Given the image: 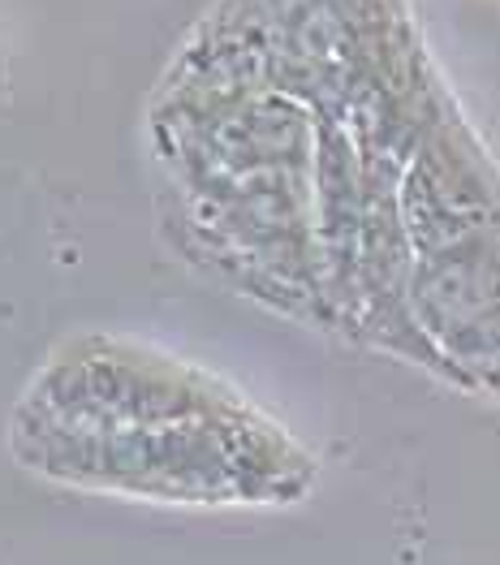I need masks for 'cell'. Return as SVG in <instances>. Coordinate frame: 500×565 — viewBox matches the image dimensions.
Returning <instances> with one entry per match:
<instances>
[{
    "label": "cell",
    "instance_id": "6da1fadb",
    "mask_svg": "<svg viewBox=\"0 0 500 565\" xmlns=\"http://www.w3.org/2000/svg\"><path fill=\"white\" fill-rule=\"evenodd\" d=\"M147 147L169 246L276 316L449 380L500 311V164L406 0H216Z\"/></svg>",
    "mask_w": 500,
    "mask_h": 565
},
{
    "label": "cell",
    "instance_id": "7a4b0ae2",
    "mask_svg": "<svg viewBox=\"0 0 500 565\" xmlns=\"http://www.w3.org/2000/svg\"><path fill=\"white\" fill-rule=\"evenodd\" d=\"M4 449L52 488L190 510L294 505L319 479L242 388L121 332L65 337L18 393Z\"/></svg>",
    "mask_w": 500,
    "mask_h": 565
}]
</instances>
